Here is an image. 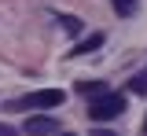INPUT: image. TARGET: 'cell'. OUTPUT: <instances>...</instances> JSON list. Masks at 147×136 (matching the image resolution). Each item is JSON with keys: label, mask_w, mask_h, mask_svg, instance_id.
<instances>
[{"label": "cell", "mask_w": 147, "mask_h": 136, "mask_svg": "<svg viewBox=\"0 0 147 136\" xmlns=\"http://www.w3.org/2000/svg\"><path fill=\"white\" fill-rule=\"evenodd\" d=\"M59 136H74V133H59Z\"/></svg>", "instance_id": "11"}, {"label": "cell", "mask_w": 147, "mask_h": 136, "mask_svg": "<svg viewBox=\"0 0 147 136\" xmlns=\"http://www.w3.org/2000/svg\"><path fill=\"white\" fill-rule=\"evenodd\" d=\"M132 92H147V74H140V77H132V85H129Z\"/></svg>", "instance_id": "7"}, {"label": "cell", "mask_w": 147, "mask_h": 136, "mask_svg": "<svg viewBox=\"0 0 147 136\" xmlns=\"http://www.w3.org/2000/svg\"><path fill=\"white\" fill-rule=\"evenodd\" d=\"M22 133H30V136H52V133H59V121L48 118V114H33L26 125H22Z\"/></svg>", "instance_id": "3"}, {"label": "cell", "mask_w": 147, "mask_h": 136, "mask_svg": "<svg viewBox=\"0 0 147 136\" xmlns=\"http://www.w3.org/2000/svg\"><path fill=\"white\" fill-rule=\"evenodd\" d=\"M0 136H18V133L11 129V125H0Z\"/></svg>", "instance_id": "9"}, {"label": "cell", "mask_w": 147, "mask_h": 136, "mask_svg": "<svg viewBox=\"0 0 147 136\" xmlns=\"http://www.w3.org/2000/svg\"><path fill=\"white\" fill-rule=\"evenodd\" d=\"M114 4V11L121 15V19H129V15H136V0H110Z\"/></svg>", "instance_id": "6"}, {"label": "cell", "mask_w": 147, "mask_h": 136, "mask_svg": "<svg viewBox=\"0 0 147 136\" xmlns=\"http://www.w3.org/2000/svg\"><path fill=\"white\" fill-rule=\"evenodd\" d=\"M63 26H66V30H70V33H77V30H81V22H77V19H70V15H66V19H63Z\"/></svg>", "instance_id": "8"}, {"label": "cell", "mask_w": 147, "mask_h": 136, "mask_svg": "<svg viewBox=\"0 0 147 136\" xmlns=\"http://www.w3.org/2000/svg\"><path fill=\"white\" fill-rule=\"evenodd\" d=\"M77 92H85V96H103V92H107V85H103V81H81V85H77Z\"/></svg>", "instance_id": "5"}, {"label": "cell", "mask_w": 147, "mask_h": 136, "mask_svg": "<svg viewBox=\"0 0 147 136\" xmlns=\"http://www.w3.org/2000/svg\"><path fill=\"white\" fill-rule=\"evenodd\" d=\"M99 44H103V33H92V37H85L81 44H77V48H74V55H85V52H96Z\"/></svg>", "instance_id": "4"}, {"label": "cell", "mask_w": 147, "mask_h": 136, "mask_svg": "<svg viewBox=\"0 0 147 136\" xmlns=\"http://www.w3.org/2000/svg\"><path fill=\"white\" fill-rule=\"evenodd\" d=\"M63 103V92L59 88H40V92H30V96L7 103V110H52Z\"/></svg>", "instance_id": "1"}, {"label": "cell", "mask_w": 147, "mask_h": 136, "mask_svg": "<svg viewBox=\"0 0 147 136\" xmlns=\"http://www.w3.org/2000/svg\"><path fill=\"white\" fill-rule=\"evenodd\" d=\"M125 110V96L121 92H103V96H96L88 103V118L92 121H110V118H118Z\"/></svg>", "instance_id": "2"}, {"label": "cell", "mask_w": 147, "mask_h": 136, "mask_svg": "<svg viewBox=\"0 0 147 136\" xmlns=\"http://www.w3.org/2000/svg\"><path fill=\"white\" fill-rule=\"evenodd\" d=\"M92 136H118V133H110V129H96Z\"/></svg>", "instance_id": "10"}, {"label": "cell", "mask_w": 147, "mask_h": 136, "mask_svg": "<svg viewBox=\"0 0 147 136\" xmlns=\"http://www.w3.org/2000/svg\"><path fill=\"white\" fill-rule=\"evenodd\" d=\"M144 125H147V121H144Z\"/></svg>", "instance_id": "12"}]
</instances>
